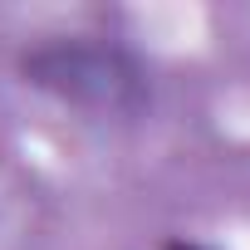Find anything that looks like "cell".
Segmentation results:
<instances>
[{"label":"cell","mask_w":250,"mask_h":250,"mask_svg":"<svg viewBox=\"0 0 250 250\" xmlns=\"http://www.w3.org/2000/svg\"><path fill=\"white\" fill-rule=\"evenodd\" d=\"M167 250H201V245H187V240H172Z\"/></svg>","instance_id":"7a4b0ae2"},{"label":"cell","mask_w":250,"mask_h":250,"mask_svg":"<svg viewBox=\"0 0 250 250\" xmlns=\"http://www.w3.org/2000/svg\"><path fill=\"white\" fill-rule=\"evenodd\" d=\"M25 79L79 108H138L143 74L128 54L103 44H49L25 59Z\"/></svg>","instance_id":"6da1fadb"}]
</instances>
